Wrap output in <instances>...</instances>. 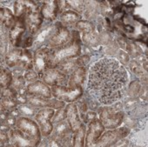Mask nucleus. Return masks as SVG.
<instances>
[{"label": "nucleus", "instance_id": "obj_37", "mask_svg": "<svg viewBox=\"0 0 148 147\" xmlns=\"http://www.w3.org/2000/svg\"><path fill=\"white\" fill-rule=\"evenodd\" d=\"M10 142V137L7 135V133L4 131H1V144L4 145V144H8Z\"/></svg>", "mask_w": 148, "mask_h": 147}, {"label": "nucleus", "instance_id": "obj_35", "mask_svg": "<svg viewBox=\"0 0 148 147\" xmlns=\"http://www.w3.org/2000/svg\"><path fill=\"white\" fill-rule=\"evenodd\" d=\"M24 77H25V81L28 82V83H30V84L31 83H33V82H35V81H37V80H38L40 79L39 78V75L38 74V73L35 70H27L25 73Z\"/></svg>", "mask_w": 148, "mask_h": 147}, {"label": "nucleus", "instance_id": "obj_34", "mask_svg": "<svg viewBox=\"0 0 148 147\" xmlns=\"http://www.w3.org/2000/svg\"><path fill=\"white\" fill-rule=\"evenodd\" d=\"M25 79L24 76H17L13 78V81H12V86L13 88H15L17 91H19L23 88H25Z\"/></svg>", "mask_w": 148, "mask_h": 147}, {"label": "nucleus", "instance_id": "obj_26", "mask_svg": "<svg viewBox=\"0 0 148 147\" xmlns=\"http://www.w3.org/2000/svg\"><path fill=\"white\" fill-rule=\"evenodd\" d=\"M18 67L23 68L26 70H32L33 68V57L31 51H29L27 49H24L22 57L18 64Z\"/></svg>", "mask_w": 148, "mask_h": 147}, {"label": "nucleus", "instance_id": "obj_18", "mask_svg": "<svg viewBox=\"0 0 148 147\" xmlns=\"http://www.w3.org/2000/svg\"><path fill=\"white\" fill-rule=\"evenodd\" d=\"M40 12L43 18L48 21H53L57 18V16L59 12L58 1H45L43 3L40 8Z\"/></svg>", "mask_w": 148, "mask_h": 147}, {"label": "nucleus", "instance_id": "obj_10", "mask_svg": "<svg viewBox=\"0 0 148 147\" xmlns=\"http://www.w3.org/2000/svg\"><path fill=\"white\" fill-rule=\"evenodd\" d=\"M51 48L45 46L37 50L33 56V68L34 70L39 75V78L43 73L49 69V60L51 54Z\"/></svg>", "mask_w": 148, "mask_h": 147}, {"label": "nucleus", "instance_id": "obj_33", "mask_svg": "<svg viewBox=\"0 0 148 147\" xmlns=\"http://www.w3.org/2000/svg\"><path fill=\"white\" fill-rule=\"evenodd\" d=\"M66 119V112H65V108H61L58 109V111L54 114L53 118H51L52 124H58L62 121Z\"/></svg>", "mask_w": 148, "mask_h": 147}, {"label": "nucleus", "instance_id": "obj_30", "mask_svg": "<svg viewBox=\"0 0 148 147\" xmlns=\"http://www.w3.org/2000/svg\"><path fill=\"white\" fill-rule=\"evenodd\" d=\"M27 6L25 1H17L14 4V13L16 17H20L27 14Z\"/></svg>", "mask_w": 148, "mask_h": 147}, {"label": "nucleus", "instance_id": "obj_20", "mask_svg": "<svg viewBox=\"0 0 148 147\" xmlns=\"http://www.w3.org/2000/svg\"><path fill=\"white\" fill-rule=\"evenodd\" d=\"M81 15L73 10H65L59 15V22L65 27L77 25L81 20Z\"/></svg>", "mask_w": 148, "mask_h": 147}, {"label": "nucleus", "instance_id": "obj_16", "mask_svg": "<svg viewBox=\"0 0 148 147\" xmlns=\"http://www.w3.org/2000/svg\"><path fill=\"white\" fill-rule=\"evenodd\" d=\"M64 108L66 112V120L69 124L70 128L74 132L82 124L80 117L79 115L78 106L74 103H69Z\"/></svg>", "mask_w": 148, "mask_h": 147}, {"label": "nucleus", "instance_id": "obj_8", "mask_svg": "<svg viewBox=\"0 0 148 147\" xmlns=\"http://www.w3.org/2000/svg\"><path fill=\"white\" fill-rule=\"evenodd\" d=\"M55 27L54 33L46 42V46L51 49L62 46L68 43L71 38V32L60 22H57L55 24Z\"/></svg>", "mask_w": 148, "mask_h": 147}, {"label": "nucleus", "instance_id": "obj_5", "mask_svg": "<svg viewBox=\"0 0 148 147\" xmlns=\"http://www.w3.org/2000/svg\"><path fill=\"white\" fill-rule=\"evenodd\" d=\"M54 114V109L43 108L41 110H38V111L34 116L35 120L40 128L42 137H48L51 134L54 129L51 118H53Z\"/></svg>", "mask_w": 148, "mask_h": 147}, {"label": "nucleus", "instance_id": "obj_15", "mask_svg": "<svg viewBox=\"0 0 148 147\" xmlns=\"http://www.w3.org/2000/svg\"><path fill=\"white\" fill-rule=\"evenodd\" d=\"M25 90L27 95L46 98H51L52 97L51 89L50 88V86L39 79L33 83L29 84L25 87Z\"/></svg>", "mask_w": 148, "mask_h": 147}, {"label": "nucleus", "instance_id": "obj_39", "mask_svg": "<svg viewBox=\"0 0 148 147\" xmlns=\"http://www.w3.org/2000/svg\"><path fill=\"white\" fill-rule=\"evenodd\" d=\"M33 44V38L32 37H28L25 41H24V44H23V48L24 49H26V48H29Z\"/></svg>", "mask_w": 148, "mask_h": 147}, {"label": "nucleus", "instance_id": "obj_41", "mask_svg": "<svg viewBox=\"0 0 148 147\" xmlns=\"http://www.w3.org/2000/svg\"><path fill=\"white\" fill-rule=\"evenodd\" d=\"M124 29L127 31V32H130V33H132L133 31H134V28L131 25H125L124 26Z\"/></svg>", "mask_w": 148, "mask_h": 147}, {"label": "nucleus", "instance_id": "obj_1", "mask_svg": "<svg viewBox=\"0 0 148 147\" xmlns=\"http://www.w3.org/2000/svg\"><path fill=\"white\" fill-rule=\"evenodd\" d=\"M127 71L115 58H102L90 70L87 89L105 105L122 98L127 82Z\"/></svg>", "mask_w": 148, "mask_h": 147}, {"label": "nucleus", "instance_id": "obj_11", "mask_svg": "<svg viewBox=\"0 0 148 147\" xmlns=\"http://www.w3.org/2000/svg\"><path fill=\"white\" fill-rule=\"evenodd\" d=\"M9 137H10V142L12 143V146L16 147H33L38 146V144L33 140L32 137H30L28 135L24 133L21 130L18 128H12L9 131Z\"/></svg>", "mask_w": 148, "mask_h": 147}, {"label": "nucleus", "instance_id": "obj_21", "mask_svg": "<svg viewBox=\"0 0 148 147\" xmlns=\"http://www.w3.org/2000/svg\"><path fill=\"white\" fill-rule=\"evenodd\" d=\"M76 26L83 33V39L86 43H92L93 40L92 38L94 37V31H95L94 25L88 21L80 20L76 25Z\"/></svg>", "mask_w": 148, "mask_h": 147}, {"label": "nucleus", "instance_id": "obj_29", "mask_svg": "<svg viewBox=\"0 0 148 147\" xmlns=\"http://www.w3.org/2000/svg\"><path fill=\"white\" fill-rule=\"evenodd\" d=\"M18 111L22 117H27V118H31L32 116H35L36 113L38 111V108L32 106L28 104L18 105Z\"/></svg>", "mask_w": 148, "mask_h": 147}, {"label": "nucleus", "instance_id": "obj_4", "mask_svg": "<svg viewBox=\"0 0 148 147\" xmlns=\"http://www.w3.org/2000/svg\"><path fill=\"white\" fill-rule=\"evenodd\" d=\"M124 117V112L114 107L106 106L99 110V119L105 128L107 129H115L119 127L122 124Z\"/></svg>", "mask_w": 148, "mask_h": 147}, {"label": "nucleus", "instance_id": "obj_24", "mask_svg": "<svg viewBox=\"0 0 148 147\" xmlns=\"http://www.w3.org/2000/svg\"><path fill=\"white\" fill-rule=\"evenodd\" d=\"M1 22L7 29H12L16 22V17L8 8H1Z\"/></svg>", "mask_w": 148, "mask_h": 147}, {"label": "nucleus", "instance_id": "obj_28", "mask_svg": "<svg viewBox=\"0 0 148 147\" xmlns=\"http://www.w3.org/2000/svg\"><path fill=\"white\" fill-rule=\"evenodd\" d=\"M19 105L17 99L12 98H1V111H12Z\"/></svg>", "mask_w": 148, "mask_h": 147}, {"label": "nucleus", "instance_id": "obj_31", "mask_svg": "<svg viewBox=\"0 0 148 147\" xmlns=\"http://www.w3.org/2000/svg\"><path fill=\"white\" fill-rule=\"evenodd\" d=\"M67 7L72 8L74 12L79 14H81L85 10V2L84 1H66Z\"/></svg>", "mask_w": 148, "mask_h": 147}, {"label": "nucleus", "instance_id": "obj_25", "mask_svg": "<svg viewBox=\"0 0 148 147\" xmlns=\"http://www.w3.org/2000/svg\"><path fill=\"white\" fill-rule=\"evenodd\" d=\"M13 81L12 72L6 67H1L0 71V84H1V89L11 87Z\"/></svg>", "mask_w": 148, "mask_h": 147}, {"label": "nucleus", "instance_id": "obj_7", "mask_svg": "<svg viewBox=\"0 0 148 147\" xmlns=\"http://www.w3.org/2000/svg\"><path fill=\"white\" fill-rule=\"evenodd\" d=\"M129 133H130V129H128L126 127H121V128H119V129L115 128V130L106 131L97 140L94 146L107 147V146L114 145L116 143H118L121 139L127 137V135Z\"/></svg>", "mask_w": 148, "mask_h": 147}, {"label": "nucleus", "instance_id": "obj_12", "mask_svg": "<svg viewBox=\"0 0 148 147\" xmlns=\"http://www.w3.org/2000/svg\"><path fill=\"white\" fill-rule=\"evenodd\" d=\"M27 104L37 108H52L58 110L65 107V102L60 101L58 99L35 97L31 95H27Z\"/></svg>", "mask_w": 148, "mask_h": 147}, {"label": "nucleus", "instance_id": "obj_22", "mask_svg": "<svg viewBox=\"0 0 148 147\" xmlns=\"http://www.w3.org/2000/svg\"><path fill=\"white\" fill-rule=\"evenodd\" d=\"M24 49H21L19 47H15L12 50H11L6 55H5V63L6 64L12 68V67H16L18 66L20 58L22 57Z\"/></svg>", "mask_w": 148, "mask_h": 147}, {"label": "nucleus", "instance_id": "obj_2", "mask_svg": "<svg viewBox=\"0 0 148 147\" xmlns=\"http://www.w3.org/2000/svg\"><path fill=\"white\" fill-rule=\"evenodd\" d=\"M81 38L78 31H71V38L65 44L51 49L49 60V69L56 68L59 64L74 59L81 54Z\"/></svg>", "mask_w": 148, "mask_h": 147}, {"label": "nucleus", "instance_id": "obj_32", "mask_svg": "<svg viewBox=\"0 0 148 147\" xmlns=\"http://www.w3.org/2000/svg\"><path fill=\"white\" fill-rule=\"evenodd\" d=\"M18 95V91H17L12 86L1 89V98H12L16 99Z\"/></svg>", "mask_w": 148, "mask_h": 147}, {"label": "nucleus", "instance_id": "obj_36", "mask_svg": "<svg viewBox=\"0 0 148 147\" xmlns=\"http://www.w3.org/2000/svg\"><path fill=\"white\" fill-rule=\"evenodd\" d=\"M76 60H77V64L79 66H86L90 61V57L88 55H83L79 57V58H77Z\"/></svg>", "mask_w": 148, "mask_h": 147}, {"label": "nucleus", "instance_id": "obj_23", "mask_svg": "<svg viewBox=\"0 0 148 147\" xmlns=\"http://www.w3.org/2000/svg\"><path fill=\"white\" fill-rule=\"evenodd\" d=\"M86 135V125L82 123L80 127L74 131L73 138H72V146L76 147H83L85 146V138Z\"/></svg>", "mask_w": 148, "mask_h": 147}, {"label": "nucleus", "instance_id": "obj_14", "mask_svg": "<svg viewBox=\"0 0 148 147\" xmlns=\"http://www.w3.org/2000/svg\"><path fill=\"white\" fill-rule=\"evenodd\" d=\"M105 126L102 124L101 120L95 118L89 122L88 130L86 136V146H94L97 140L100 137L102 133L105 131Z\"/></svg>", "mask_w": 148, "mask_h": 147}, {"label": "nucleus", "instance_id": "obj_17", "mask_svg": "<svg viewBox=\"0 0 148 147\" xmlns=\"http://www.w3.org/2000/svg\"><path fill=\"white\" fill-rule=\"evenodd\" d=\"M43 17L40 11L30 12L25 16V25L29 32L32 35L36 34L41 27L43 23Z\"/></svg>", "mask_w": 148, "mask_h": 147}, {"label": "nucleus", "instance_id": "obj_9", "mask_svg": "<svg viewBox=\"0 0 148 147\" xmlns=\"http://www.w3.org/2000/svg\"><path fill=\"white\" fill-rule=\"evenodd\" d=\"M49 86H66L69 82V75L62 72L57 68L46 70L40 78Z\"/></svg>", "mask_w": 148, "mask_h": 147}, {"label": "nucleus", "instance_id": "obj_6", "mask_svg": "<svg viewBox=\"0 0 148 147\" xmlns=\"http://www.w3.org/2000/svg\"><path fill=\"white\" fill-rule=\"evenodd\" d=\"M17 128L21 130L24 133L28 135L33 140H35L38 144L41 141V131L40 128L35 121H33L31 118L27 117H18L16 121Z\"/></svg>", "mask_w": 148, "mask_h": 147}, {"label": "nucleus", "instance_id": "obj_40", "mask_svg": "<svg viewBox=\"0 0 148 147\" xmlns=\"http://www.w3.org/2000/svg\"><path fill=\"white\" fill-rule=\"evenodd\" d=\"M87 108H88V105H87V104H86V102H82V103L79 104V110H80V112L83 113L82 116H83L84 118L86 117L85 113L87 111Z\"/></svg>", "mask_w": 148, "mask_h": 147}, {"label": "nucleus", "instance_id": "obj_13", "mask_svg": "<svg viewBox=\"0 0 148 147\" xmlns=\"http://www.w3.org/2000/svg\"><path fill=\"white\" fill-rule=\"evenodd\" d=\"M25 16L23 15L20 17H16V22L13 27L10 30L9 38L12 44L15 47H19L22 42V37L24 32L26 30L25 25Z\"/></svg>", "mask_w": 148, "mask_h": 147}, {"label": "nucleus", "instance_id": "obj_19", "mask_svg": "<svg viewBox=\"0 0 148 147\" xmlns=\"http://www.w3.org/2000/svg\"><path fill=\"white\" fill-rule=\"evenodd\" d=\"M86 78V66H79L75 70L72 71L69 75L68 86L75 87L82 86Z\"/></svg>", "mask_w": 148, "mask_h": 147}, {"label": "nucleus", "instance_id": "obj_3", "mask_svg": "<svg viewBox=\"0 0 148 147\" xmlns=\"http://www.w3.org/2000/svg\"><path fill=\"white\" fill-rule=\"evenodd\" d=\"M52 97L63 102L73 103L79 100L83 95L82 86H52L51 88Z\"/></svg>", "mask_w": 148, "mask_h": 147}, {"label": "nucleus", "instance_id": "obj_38", "mask_svg": "<svg viewBox=\"0 0 148 147\" xmlns=\"http://www.w3.org/2000/svg\"><path fill=\"white\" fill-rule=\"evenodd\" d=\"M96 116H97V115H96V112H94V111H88V112L86 113V117H85V119H86V122H91L92 120L97 118Z\"/></svg>", "mask_w": 148, "mask_h": 147}, {"label": "nucleus", "instance_id": "obj_27", "mask_svg": "<svg viewBox=\"0 0 148 147\" xmlns=\"http://www.w3.org/2000/svg\"><path fill=\"white\" fill-rule=\"evenodd\" d=\"M78 67H79V65L77 64V60L71 59V60H67V61H64V62L59 64L56 68L58 69L59 70H61L62 72L65 73V74L70 75L71 73L75 70Z\"/></svg>", "mask_w": 148, "mask_h": 147}]
</instances>
